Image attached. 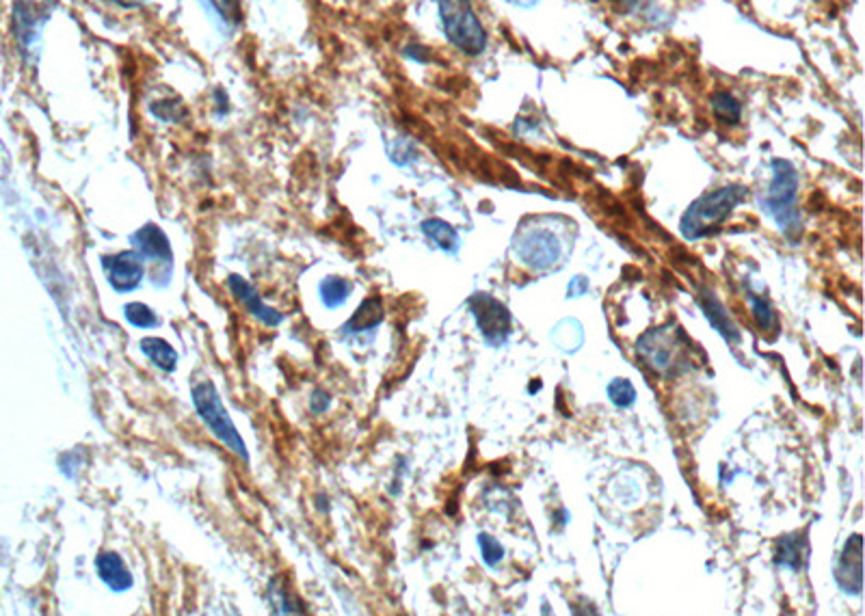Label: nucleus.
Segmentation results:
<instances>
[{"mask_svg": "<svg viewBox=\"0 0 865 616\" xmlns=\"http://www.w3.org/2000/svg\"><path fill=\"white\" fill-rule=\"evenodd\" d=\"M143 353L152 359V364L158 366L165 372L176 370L178 364V353L173 351V346L161 338H148L141 342Z\"/></svg>", "mask_w": 865, "mask_h": 616, "instance_id": "a211bd4d", "label": "nucleus"}, {"mask_svg": "<svg viewBox=\"0 0 865 616\" xmlns=\"http://www.w3.org/2000/svg\"><path fill=\"white\" fill-rule=\"evenodd\" d=\"M751 303H753V318H755L757 327L764 329V331L773 329L777 325V314L773 312V307L768 305V301L751 297Z\"/></svg>", "mask_w": 865, "mask_h": 616, "instance_id": "393cba45", "label": "nucleus"}, {"mask_svg": "<svg viewBox=\"0 0 865 616\" xmlns=\"http://www.w3.org/2000/svg\"><path fill=\"white\" fill-rule=\"evenodd\" d=\"M96 569L100 578L109 584L113 591H126L132 586V575L128 573L124 560L115 552H102L96 558Z\"/></svg>", "mask_w": 865, "mask_h": 616, "instance_id": "f8f14e48", "label": "nucleus"}, {"mask_svg": "<svg viewBox=\"0 0 865 616\" xmlns=\"http://www.w3.org/2000/svg\"><path fill=\"white\" fill-rule=\"evenodd\" d=\"M132 243L137 245V249L143 253L145 258H152L158 262H167L171 260V247H169V238L165 236V232L158 225H143L141 230L132 236Z\"/></svg>", "mask_w": 865, "mask_h": 616, "instance_id": "9b49d317", "label": "nucleus"}, {"mask_svg": "<svg viewBox=\"0 0 865 616\" xmlns=\"http://www.w3.org/2000/svg\"><path fill=\"white\" fill-rule=\"evenodd\" d=\"M507 3H511L515 7H522V9H530V7L537 5V0H507Z\"/></svg>", "mask_w": 865, "mask_h": 616, "instance_id": "cd10ccee", "label": "nucleus"}, {"mask_svg": "<svg viewBox=\"0 0 865 616\" xmlns=\"http://www.w3.org/2000/svg\"><path fill=\"white\" fill-rule=\"evenodd\" d=\"M587 290H589L587 277H574L569 281V297H582V294H587Z\"/></svg>", "mask_w": 865, "mask_h": 616, "instance_id": "bb28decb", "label": "nucleus"}, {"mask_svg": "<svg viewBox=\"0 0 865 616\" xmlns=\"http://www.w3.org/2000/svg\"><path fill=\"white\" fill-rule=\"evenodd\" d=\"M104 269L109 273V284L119 292L135 290L143 277V262L132 251L119 253L115 258H104Z\"/></svg>", "mask_w": 865, "mask_h": 616, "instance_id": "1a4fd4ad", "label": "nucleus"}, {"mask_svg": "<svg viewBox=\"0 0 865 616\" xmlns=\"http://www.w3.org/2000/svg\"><path fill=\"white\" fill-rule=\"evenodd\" d=\"M208 5H212L223 22L228 24H238L243 20V11H241V0H206Z\"/></svg>", "mask_w": 865, "mask_h": 616, "instance_id": "b1692460", "label": "nucleus"}, {"mask_svg": "<svg viewBox=\"0 0 865 616\" xmlns=\"http://www.w3.org/2000/svg\"><path fill=\"white\" fill-rule=\"evenodd\" d=\"M468 305L483 338L491 346H500L507 342V338L511 336V312L507 310V305H502L498 299L485 292H476Z\"/></svg>", "mask_w": 865, "mask_h": 616, "instance_id": "39448f33", "label": "nucleus"}, {"mask_svg": "<svg viewBox=\"0 0 865 616\" xmlns=\"http://www.w3.org/2000/svg\"><path fill=\"white\" fill-rule=\"evenodd\" d=\"M478 547L483 552V560L489 567H496L498 562L504 558V547L491 537V534H478Z\"/></svg>", "mask_w": 865, "mask_h": 616, "instance_id": "a878e982", "label": "nucleus"}, {"mask_svg": "<svg viewBox=\"0 0 865 616\" xmlns=\"http://www.w3.org/2000/svg\"><path fill=\"white\" fill-rule=\"evenodd\" d=\"M796 191H798V173L790 160L777 158L773 160V180H770L768 191L762 199L764 210L777 221L783 232L796 230L801 225L796 210Z\"/></svg>", "mask_w": 865, "mask_h": 616, "instance_id": "7ed1b4c3", "label": "nucleus"}, {"mask_svg": "<svg viewBox=\"0 0 865 616\" xmlns=\"http://www.w3.org/2000/svg\"><path fill=\"white\" fill-rule=\"evenodd\" d=\"M515 253L530 269L545 271L561 260V243L548 230H528L515 243Z\"/></svg>", "mask_w": 865, "mask_h": 616, "instance_id": "423d86ee", "label": "nucleus"}, {"mask_svg": "<svg viewBox=\"0 0 865 616\" xmlns=\"http://www.w3.org/2000/svg\"><path fill=\"white\" fill-rule=\"evenodd\" d=\"M437 9L448 42L468 57L483 55L487 48V31L470 0H437Z\"/></svg>", "mask_w": 865, "mask_h": 616, "instance_id": "f03ea898", "label": "nucleus"}, {"mask_svg": "<svg viewBox=\"0 0 865 616\" xmlns=\"http://www.w3.org/2000/svg\"><path fill=\"white\" fill-rule=\"evenodd\" d=\"M351 290H353V286H351L349 281H346V279H342V277H329V279L323 281V286H321L323 301H325L329 307H338V305H342L346 299H349Z\"/></svg>", "mask_w": 865, "mask_h": 616, "instance_id": "412c9836", "label": "nucleus"}, {"mask_svg": "<svg viewBox=\"0 0 865 616\" xmlns=\"http://www.w3.org/2000/svg\"><path fill=\"white\" fill-rule=\"evenodd\" d=\"M710 104H712L714 115L721 119L723 124H738L740 122L742 104L734 96H731V93H727V91L714 93V96L710 98Z\"/></svg>", "mask_w": 865, "mask_h": 616, "instance_id": "6ab92c4d", "label": "nucleus"}, {"mask_svg": "<svg viewBox=\"0 0 865 616\" xmlns=\"http://www.w3.org/2000/svg\"><path fill=\"white\" fill-rule=\"evenodd\" d=\"M747 197V186L729 184L723 189L705 193L695 199L684 212L680 221V230L686 240H699L714 234L718 227L725 223L731 212Z\"/></svg>", "mask_w": 865, "mask_h": 616, "instance_id": "f257e3e1", "label": "nucleus"}, {"mask_svg": "<svg viewBox=\"0 0 865 616\" xmlns=\"http://www.w3.org/2000/svg\"><path fill=\"white\" fill-rule=\"evenodd\" d=\"M381 320H383L381 301L379 299H366L362 305H359V310L353 314L349 323L344 325V329L349 333L368 331V329H375Z\"/></svg>", "mask_w": 865, "mask_h": 616, "instance_id": "dca6fc26", "label": "nucleus"}, {"mask_svg": "<svg viewBox=\"0 0 865 616\" xmlns=\"http://www.w3.org/2000/svg\"><path fill=\"white\" fill-rule=\"evenodd\" d=\"M46 5H52V0H20L18 3L16 29L26 44H31V39L39 31V26L48 20L50 7L46 9Z\"/></svg>", "mask_w": 865, "mask_h": 616, "instance_id": "9d476101", "label": "nucleus"}, {"mask_svg": "<svg viewBox=\"0 0 865 616\" xmlns=\"http://www.w3.org/2000/svg\"><path fill=\"white\" fill-rule=\"evenodd\" d=\"M638 353L647 361L649 368H654L656 372H667L675 366L673 359L677 361V357H680V348H677L671 331L654 329L638 340Z\"/></svg>", "mask_w": 865, "mask_h": 616, "instance_id": "0eeeda50", "label": "nucleus"}, {"mask_svg": "<svg viewBox=\"0 0 865 616\" xmlns=\"http://www.w3.org/2000/svg\"><path fill=\"white\" fill-rule=\"evenodd\" d=\"M552 338L563 351H576L582 344V327L576 320H563V323H558V327L554 329Z\"/></svg>", "mask_w": 865, "mask_h": 616, "instance_id": "aec40b11", "label": "nucleus"}, {"mask_svg": "<svg viewBox=\"0 0 865 616\" xmlns=\"http://www.w3.org/2000/svg\"><path fill=\"white\" fill-rule=\"evenodd\" d=\"M422 232L427 234L437 247H442L448 253H455L459 249V234L455 227L442 219H429L422 223Z\"/></svg>", "mask_w": 865, "mask_h": 616, "instance_id": "f3484780", "label": "nucleus"}, {"mask_svg": "<svg viewBox=\"0 0 865 616\" xmlns=\"http://www.w3.org/2000/svg\"><path fill=\"white\" fill-rule=\"evenodd\" d=\"M608 398L612 405L617 407H632L636 400V390L628 379H615L608 385Z\"/></svg>", "mask_w": 865, "mask_h": 616, "instance_id": "4be33fe9", "label": "nucleus"}, {"mask_svg": "<svg viewBox=\"0 0 865 616\" xmlns=\"http://www.w3.org/2000/svg\"><path fill=\"white\" fill-rule=\"evenodd\" d=\"M809 556V543L801 534H790L777 543L775 562L781 567H790L794 571L801 569Z\"/></svg>", "mask_w": 865, "mask_h": 616, "instance_id": "4468645a", "label": "nucleus"}, {"mask_svg": "<svg viewBox=\"0 0 865 616\" xmlns=\"http://www.w3.org/2000/svg\"><path fill=\"white\" fill-rule=\"evenodd\" d=\"M230 288L234 290V294L238 299H241L247 307H249V312L251 314H256L262 323H266V325H279L282 323V316H279L275 310H271V307H266L260 299H258V294H256V290L251 288L247 281L243 279V277H230Z\"/></svg>", "mask_w": 865, "mask_h": 616, "instance_id": "ddd939ff", "label": "nucleus"}, {"mask_svg": "<svg viewBox=\"0 0 865 616\" xmlns=\"http://www.w3.org/2000/svg\"><path fill=\"white\" fill-rule=\"evenodd\" d=\"M193 403H195L197 413L202 415V420L208 424L212 435L221 439L223 444L228 446L232 452H236L238 457H243L247 461L249 454L245 448V441L241 439V435H238L228 411L223 409L215 383L208 381V379L195 383L193 385Z\"/></svg>", "mask_w": 865, "mask_h": 616, "instance_id": "20e7f679", "label": "nucleus"}, {"mask_svg": "<svg viewBox=\"0 0 865 616\" xmlns=\"http://www.w3.org/2000/svg\"><path fill=\"white\" fill-rule=\"evenodd\" d=\"M126 318H128L130 325L141 327V329L156 325V314L150 310L148 305H143V303L126 305Z\"/></svg>", "mask_w": 865, "mask_h": 616, "instance_id": "5701e85b", "label": "nucleus"}, {"mask_svg": "<svg viewBox=\"0 0 865 616\" xmlns=\"http://www.w3.org/2000/svg\"><path fill=\"white\" fill-rule=\"evenodd\" d=\"M701 307H703V312H705V318L710 320V325L718 333H721V336L727 342H740V331L729 320V316H727V312H725V307H723L721 301H718L716 297H712V294H703V297H701Z\"/></svg>", "mask_w": 865, "mask_h": 616, "instance_id": "2eb2a0df", "label": "nucleus"}, {"mask_svg": "<svg viewBox=\"0 0 865 616\" xmlns=\"http://www.w3.org/2000/svg\"><path fill=\"white\" fill-rule=\"evenodd\" d=\"M861 547H863L861 534H853V537H850L848 543L844 545V552H842L840 560H837V567H835L837 584H840L842 591H846L850 595H859L861 586H863Z\"/></svg>", "mask_w": 865, "mask_h": 616, "instance_id": "6e6552de", "label": "nucleus"}]
</instances>
